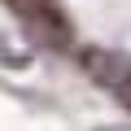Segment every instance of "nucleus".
<instances>
[{"label": "nucleus", "mask_w": 131, "mask_h": 131, "mask_svg": "<svg viewBox=\"0 0 131 131\" xmlns=\"http://www.w3.org/2000/svg\"><path fill=\"white\" fill-rule=\"evenodd\" d=\"M109 131H122V127H109Z\"/></svg>", "instance_id": "1"}]
</instances>
